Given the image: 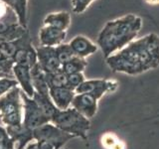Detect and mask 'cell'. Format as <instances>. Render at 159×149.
<instances>
[{"label": "cell", "mask_w": 159, "mask_h": 149, "mask_svg": "<svg viewBox=\"0 0 159 149\" xmlns=\"http://www.w3.org/2000/svg\"><path fill=\"white\" fill-rule=\"evenodd\" d=\"M113 73L137 76L159 67V36L154 33L135 39L106 59Z\"/></svg>", "instance_id": "1"}, {"label": "cell", "mask_w": 159, "mask_h": 149, "mask_svg": "<svg viewBox=\"0 0 159 149\" xmlns=\"http://www.w3.org/2000/svg\"><path fill=\"white\" fill-rule=\"evenodd\" d=\"M141 28V18L134 14H127L108 21L99 32L97 40V45L102 50L104 59L120 51L135 40Z\"/></svg>", "instance_id": "2"}, {"label": "cell", "mask_w": 159, "mask_h": 149, "mask_svg": "<svg viewBox=\"0 0 159 149\" xmlns=\"http://www.w3.org/2000/svg\"><path fill=\"white\" fill-rule=\"evenodd\" d=\"M51 122L63 131L72 134L74 137H80L84 141L88 140L91 121L73 107H69L65 111L58 109Z\"/></svg>", "instance_id": "3"}, {"label": "cell", "mask_w": 159, "mask_h": 149, "mask_svg": "<svg viewBox=\"0 0 159 149\" xmlns=\"http://www.w3.org/2000/svg\"><path fill=\"white\" fill-rule=\"evenodd\" d=\"M22 89L19 86L0 97V119L5 126H16L23 124Z\"/></svg>", "instance_id": "4"}, {"label": "cell", "mask_w": 159, "mask_h": 149, "mask_svg": "<svg viewBox=\"0 0 159 149\" xmlns=\"http://www.w3.org/2000/svg\"><path fill=\"white\" fill-rule=\"evenodd\" d=\"M33 136L35 141L50 144L58 149H61L68 141L75 138L72 134L63 131L52 122H47L33 130Z\"/></svg>", "instance_id": "5"}, {"label": "cell", "mask_w": 159, "mask_h": 149, "mask_svg": "<svg viewBox=\"0 0 159 149\" xmlns=\"http://www.w3.org/2000/svg\"><path fill=\"white\" fill-rule=\"evenodd\" d=\"M21 96L23 99V124L25 126L31 130H35L45 123L50 122L32 97H29L23 92Z\"/></svg>", "instance_id": "6"}, {"label": "cell", "mask_w": 159, "mask_h": 149, "mask_svg": "<svg viewBox=\"0 0 159 149\" xmlns=\"http://www.w3.org/2000/svg\"><path fill=\"white\" fill-rule=\"evenodd\" d=\"M119 86L118 82L114 79H86L83 84L76 88V93H89L98 98L101 99L106 93H114Z\"/></svg>", "instance_id": "7"}, {"label": "cell", "mask_w": 159, "mask_h": 149, "mask_svg": "<svg viewBox=\"0 0 159 149\" xmlns=\"http://www.w3.org/2000/svg\"><path fill=\"white\" fill-rule=\"evenodd\" d=\"M37 62L45 74L55 73L62 70V64L57 57L55 47L39 46L36 48Z\"/></svg>", "instance_id": "8"}, {"label": "cell", "mask_w": 159, "mask_h": 149, "mask_svg": "<svg viewBox=\"0 0 159 149\" xmlns=\"http://www.w3.org/2000/svg\"><path fill=\"white\" fill-rule=\"evenodd\" d=\"M98 99L89 93H76L71 107L75 108L84 117L93 118L98 111Z\"/></svg>", "instance_id": "9"}, {"label": "cell", "mask_w": 159, "mask_h": 149, "mask_svg": "<svg viewBox=\"0 0 159 149\" xmlns=\"http://www.w3.org/2000/svg\"><path fill=\"white\" fill-rule=\"evenodd\" d=\"M12 73L15 79L18 83V86L21 88L22 92L27 94L29 97H33L35 88L33 86L31 69L21 65H15L12 68Z\"/></svg>", "instance_id": "10"}, {"label": "cell", "mask_w": 159, "mask_h": 149, "mask_svg": "<svg viewBox=\"0 0 159 149\" xmlns=\"http://www.w3.org/2000/svg\"><path fill=\"white\" fill-rule=\"evenodd\" d=\"M67 31H62L57 28L43 25L39 32V42L40 46L45 47H57L63 44L66 39Z\"/></svg>", "instance_id": "11"}, {"label": "cell", "mask_w": 159, "mask_h": 149, "mask_svg": "<svg viewBox=\"0 0 159 149\" xmlns=\"http://www.w3.org/2000/svg\"><path fill=\"white\" fill-rule=\"evenodd\" d=\"M9 137L14 142L15 149H24L30 142L34 141L33 130L24 124L16 126H5Z\"/></svg>", "instance_id": "12"}, {"label": "cell", "mask_w": 159, "mask_h": 149, "mask_svg": "<svg viewBox=\"0 0 159 149\" xmlns=\"http://www.w3.org/2000/svg\"><path fill=\"white\" fill-rule=\"evenodd\" d=\"M69 45L73 49L75 55L82 59H86L87 57L91 56L98 49V45L83 35H78V36L74 37Z\"/></svg>", "instance_id": "13"}, {"label": "cell", "mask_w": 159, "mask_h": 149, "mask_svg": "<svg viewBox=\"0 0 159 149\" xmlns=\"http://www.w3.org/2000/svg\"><path fill=\"white\" fill-rule=\"evenodd\" d=\"M49 94L56 107L60 111H65L71 107L76 93L68 88H49Z\"/></svg>", "instance_id": "14"}, {"label": "cell", "mask_w": 159, "mask_h": 149, "mask_svg": "<svg viewBox=\"0 0 159 149\" xmlns=\"http://www.w3.org/2000/svg\"><path fill=\"white\" fill-rule=\"evenodd\" d=\"M44 25L57 28L62 31H67L71 25V14L67 11H59L48 14L45 17Z\"/></svg>", "instance_id": "15"}, {"label": "cell", "mask_w": 159, "mask_h": 149, "mask_svg": "<svg viewBox=\"0 0 159 149\" xmlns=\"http://www.w3.org/2000/svg\"><path fill=\"white\" fill-rule=\"evenodd\" d=\"M32 98L37 102L39 107L41 108V111L45 114V116H46L50 120V122H51L53 116L58 111V108L52 102L51 97H50V94H44V93H39L35 92L34 97Z\"/></svg>", "instance_id": "16"}, {"label": "cell", "mask_w": 159, "mask_h": 149, "mask_svg": "<svg viewBox=\"0 0 159 149\" xmlns=\"http://www.w3.org/2000/svg\"><path fill=\"white\" fill-rule=\"evenodd\" d=\"M31 74L35 92L39 93L49 94V87L46 81V74L42 71L38 63L33 68H31Z\"/></svg>", "instance_id": "17"}, {"label": "cell", "mask_w": 159, "mask_h": 149, "mask_svg": "<svg viewBox=\"0 0 159 149\" xmlns=\"http://www.w3.org/2000/svg\"><path fill=\"white\" fill-rule=\"evenodd\" d=\"M87 66H88V62L86 61V59H82L76 56L71 61L62 65V71L66 74L84 73Z\"/></svg>", "instance_id": "18"}, {"label": "cell", "mask_w": 159, "mask_h": 149, "mask_svg": "<svg viewBox=\"0 0 159 149\" xmlns=\"http://www.w3.org/2000/svg\"><path fill=\"white\" fill-rule=\"evenodd\" d=\"M68 76L62 70L61 71L46 74V81L49 88H66Z\"/></svg>", "instance_id": "19"}, {"label": "cell", "mask_w": 159, "mask_h": 149, "mask_svg": "<svg viewBox=\"0 0 159 149\" xmlns=\"http://www.w3.org/2000/svg\"><path fill=\"white\" fill-rule=\"evenodd\" d=\"M102 145L106 149H125V144L114 133L107 132L101 138Z\"/></svg>", "instance_id": "20"}, {"label": "cell", "mask_w": 159, "mask_h": 149, "mask_svg": "<svg viewBox=\"0 0 159 149\" xmlns=\"http://www.w3.org/2000/svg\"><path fill=\"white\" fill-rule=\"evenodd\" d=\"M55 50H56V54H57L59 61L62 65L68 63L69 61H71L73 58L76 57L73 49L71 48V46H70L69 44L63 43L61 45H59V46L55 47Z\"/></svg>", "instance_id": "21"}, {"label": "cell", "mask_w": 159, "mask_h": 149, "mask_svg": "<svg viewBox=\"0 0 159 149\" xmlns=\"http://www.w3.org/2000/svg\"><path fill=\"white\" fill-rule=\"evenodd\" d=\"M16 2V12L19 23L23 27L27 28V0H15Z\"/></svg>", "instance_id": "22"}, {"label": "cell", "mask_w": 159, "mask_h": 149, "mask_svg": "<svg viewBox=\"0 0 159 149\" xmlns=\"http://www.w3.org/2000/svg\"><path fill=\"white\" fill-rule=\"evenodd\" d=\"M67 87L68 88L72 89V91H76V88L86 81V78L84 76V73H78V74H67Z\"/></svg>", "instance_id": "23"}, {"label": "cell", "mask_w": 159, "mask_h": 149, "mask_svg": "<svg viewBox=\"0 0 159 149\" xmlns=\"http://www.w3.org/2000/svg\"><path fill=\"white\" fill-rule=\"evenodd\" d=\"M94 0H71L73 12L81 14L86 11V9L91 5Z\"/></svg>", "instance_id": "24"}, {"label": "cell", "mask_w": 159, "mask_h": 149, "mask_svg": "<svg viewBox=\"0 0 159 149\" xmlns=\"http://www.w3.org/2000/svg\"><path fill=\"white\" fill-rule=\"evenodd\" d=\"M11 18H18L16 12L9 5H7L5 2L0 0V20L11 19Z\"/></svg>", "instance_id": "25"}, {"label": "cell", "mask_w": 159, "mask_h": 149, "mask_svg": "<svg viewBox=\"0 0 159 149\" xmlns=\"http://www.w3.org/2000/svg\"><path fill=\"white\" fill-rule=\"evenodd\" d=\"M24 149H58V148L50 145V144H47V143L38 142V141L34 140L32 142H30Z\"/></svg>", "instance_id": "26"}, {"label": "cell", "mask_w": 159, "mask_h": 149, "mask_svg": "<svg viewBox=\"0 0 159 149\" xmlns=\"http://www.w3.org/2000/svg\"><path fill=\"white\" fill-rule=\"evenodd\" d=\"M0 149H15L12 139L10 138L8 140H0Z\"/></svg>", "instance_id": "27"}, {"label": "cell", "mask_w": 159, "mask_h": 149, "mask_svg": "<svg viewBox=\"0 0 159 149\" xmlns=\"http://www.w3.org/2000/svg\"><path fill=\"white\" fill-rule=\"evenodd\" d=\"M8 139H10V137L7 133L6 127L0 125V140H8Z\"/></svg>", "instance_id": "28"}, {"label": "cell", "mask_w": 159, "mask_h": 149, "mask_svg": "<svg viewBox=\"0 0 159 149\" xmlns=\"http://www.w3.org/2000/svg\"><path fill=\"white\" fill-rule=\"evenodd\" d=\"M144 2L149 5H158L159 0H144Z\"/></svg>", "instance_id": "29"}]
</instances>
